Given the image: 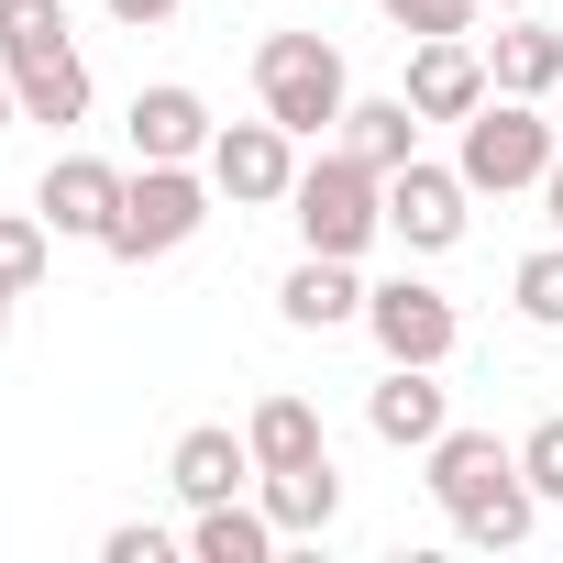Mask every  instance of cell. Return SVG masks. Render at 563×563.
<instances>
[{
	"instance_id": "obj_1",
	"label": "cell",
	"mask_w": 563,
	"mask_h": 563,
	"mask_svg": "<svg viewBox=\"0 0 563 563\" xmlns=\"http://www.w3.org/2000/svg\"><path fill=\"white\" fill-rule=\"evenodd\" d=\"M420 464H431V508L453 519V541L519 552V541L541 530V486L519 475V442H497V431H442Z\"/></svg>"
},
{
	"instance_id": "obj_2",
	"label": "cell",
	"mask_w": 563,
	"mask_h": 563,
	"mask_svg": "<svg viewBox=\"0 0 563 563\" xmlns=\"http://www.w3.org/2000/svg\"><path fill=\"white\" fill-rule=\"evenodd\" d=\"M254 111L288 122L299 144L343 133V111H354V67H343V45H332V34H265V45H254Z\"/></svg>"
},
{
	"instance_id": "obj_3",
	"label": "cell",
	"mask_w": 563,
	"mask_h": 563,
	"mask_svg": "<svg viewBox=\"0 0 563 563\" xmlns=\"http://www.w3.org/2000/svg\"><path fill=\"white\" fill-rule=\"evenodd\" d=\"M288 221H299V254H354V265H365V243L387 232V177H376L354 144H332V155L299 166Z\"/></svg>"
},
{
	"instance_id": "obj_4",
	"label": "cell",
	"mask_w": 563,
	"mask_h": 563,
	"mask_svg": "<svg viewBox=\"0 0 563 563\" xmlns=\"http://www.w3.org/2000/svg\"><path fill=\"white\" fill-rule=\"evenodd\" d=\"M210 166H133L122 177V210H111V232H100V254L111 265H166L177 243H199L210 232Z\"/></svg>"
},
{
	"instance_id": "obj_5",
	"label": "cell",
	"mask_w": 563,
	"mask_h": 563,
	"mask_svg": "<svg viewBox=\"0 0 563 563\" xmlns=\"http://www.w3.org/2000/svg\"><path fill=\"white\" fill-rule=\"evenodd\" d=\"M552 155H563L552 100H508V89H486V111H475V122H453V166H464V188H475V199L541 188V166H552Z\"/></svg>"
},
{
	"instance_id": "obj_6",
	"label": "cell",
	"mask_w": 563,
	"mask_h": 563,
	"mask_svg": "<svg viewBox=\"0 0 563 563\" xmlns=\"http://www.w3.org/2000/svg\"><path fill=\"white\" fill-rule=\"evenodd\" d=\"M199 166H210V188H221L232 210H288V188H299V133L254 111V122H221Z\"/></svg>"
},
{
	"instance_id": "obj_7",
	"label": "cell",
	"mask_w": 563,
	"mask_h": 563,
	"mask_svg": "<svg viewBox=\"0 0 563 563\" xmlns=\"http://www.w3.org/2000/svg\"><path fill=\"white\" fill-rule=\"evenodd\" d=\"M365 332H376L387 365H453L464 310L431 288V276H376V288H365Z\"/></svg>"
},
{
	"instance_id": "obj_8",
	"label": "cell",
	"mask_w": 563,
	"mask_h": 563,
	"mask_svg": "<svg viewBox=\"0 0 563 563\" xmlns=\"http://www.w3.org/2000/svg\"><path fill=\"white\" fill-rule=\"evenodd\" d=\"M464 166H431V155H409L398 177H387V232L409 243V254H453L464 243Z\"/></svg>"
},
{
	"instance_id": "obj_9",
	"label": "cell",
	"mask_w": 563,
	"mask_h": 563,
	"mask_svg": "<svg viewBox=\"0 0 563 563\" xmlns=\"http://www.w3.org/2000/svg\"><path fill=\"white\" fill-rule=\"evenodd\" d=\"M398 89H409V111H420V122H475L497 78H486V45H464V34H420Z\"/></svg>"
},
{
	"instance_id": "obj_10",
	"label": "cell",
	"mask_w": 563,
	"mask_h": 563,
	"mask_svg": "<svg viewBox=\"0 0 563 563\" xmlns=\"http://www.w3.org/2000/svg\"><path fill=\"white\" fill-rule=\"evenodd\" d=\"M122 133H133V166H199L221 122H210V100H199L188 78H155V89H133Z\"/></svg>"
},
{
	"instance_id": "obj_11",
	"label": "cell",
	"mask_w": 563,
	"mask_h": 563,
	"mask_svg": "<svg viewBox=\"0 0 563 563\" xmlns=\"http://www.w3.org/2000/svg\"><path fill=\"white\" fill-rule=\"evenodd\" d=\"M365 431H376L387 453H431V442L453 431V387H442V365H387V376L365 387Z\"/></svg>"
},
{
	"instance_id": "obj_12",
	"label": "cell",
	"mask_w": 563,
	"mask_h": 563,
	"mask_svg": "<svg viewBox=\"0 0 563 563\" xmlns=\"http://www.w3.org/2000/svg\"><path fill=\"white\" fill-rule=\"evenodd\" d=\"M122 177H133V166H111V155H56V166H45V188H34L45 232L100 243V232H111V210H122Z\"/></svg>"
},
{
	"instance_id": "obj_13",
	"label": "cell",
	"mask_w": 563,
	"mask_h": 563,
	"mask_svg": "<svg viewBox=\"0 0 563 563\" xmlns=\"http://www.w3.org/2000/svg\"><path fill=\"white\" fill-rule=\"evenodd\" d=\"M166 486H177L188 508H221V497H243V486H254V442H243L232 420H188V431H177V453H166Z\"/></svg>"
},
{
	"instance_id": "obj_14",
	"label": "cell",
	"mask_w": 563,
	"mask_h": 563,
	"mask_svg": "<svg viewBox=\"0 0 563 563\" xmlns=\"http://www.w3.org/2000/svg\"><path fill=\"white\" fill-rule=\"evenodd\" d=\"M276 321H288V332H343V321H365L354 254H299L288 276H276Z\"/></svg>"
},
{
	"instance_id": "obj_15",
	"label": "cell",
	"mask_w": 563,
	"mask_h": 563,
	"mask_svg": "<svg viewBox=\"0 0 563 563\" xmlns=\"http://www.w3.org/2000/svg\"><path fill=\"white\" fill-rule=\"evenodd\" d=\"M0 67H12V89H23V122H45V133L89 122V56H78V34L23 45V56H0Z\"/></svg>"
},
{
	"instance_id": "obj_16",
	"label": "cell",
	"mask_w": 563,
	"mask_h": 563,
	"mask_svg": "<svg viewBox=\"0 0 563 563\" xmlns=\"http://www.w3.org/2000/svg\"><path fill=\"white\" fill-rule=\"evenodd\" d=\"M486 78H497L508 100H552V89H563V34L530 23V12H497V34H486Z\"/></svg>"
},
{
	"instance_id": "obj_17",
	"label": "cell",
	"mask_w": 563,
	"mask_h": 563,
	"mask_svg": "<svg viewBox=\"0 0 563 563\" xmlns=\"http://www.w3.org/2000/svg\"><path fill=\"white\" fill-rule=\"evenodd\" d=\"M243 442H254V475H276V464H321V453H332V431H321V409H310L299 387H265V398L243 409Z\"/></svg>"
},
{
	"instance_id": "obj_18",
	"label": "cell",
	"mask_w": 563,
	"mask_h": 563,
	"mask_svg": "<svg viewBox=\"0 0 563 563\" xmlns=\"http://www.w3.org/2000/svg\"><path fill=\"white\" fill-rule=\"evenodd\" d=\"M254 497H265V519L288 530V541H321V530L343 519V475H332V453H321V464H276V475H254Z\"/></svg>"
},
{
	"instance_id": "obj_19",
	"label": "cell",
	"mask_w": 563,
	"mask_h": 563,
	"mask_svg": "<svg viewBox=\"0 0 563 563\" xmlns=\"http://www.w3.org/2000/svg\"><path fill=\"white\" fill-rule=\"evenodd\" d=\"M276 541H288V530L265 519V497H221V508H188V552H199V563H265Z\"/></svg>"
},
{
	"instance_id": "obj_20",
	"label": "cell",
	"mask_w": 563,
	"mask_h": 563,
	"mask_svg": "<svg viewBox=\"0 0 563 563\" xmlns=\"http://www.w3.org/2000/svg\"><path fill=\"white\" fill-rule=\"evenodd\" d=\"M332 144H354V155H365L376 177H398V166L420 155V111H409V89H387V100H354Z\"/></svg>"
},
{
	"instance_id": "obj_21",
	"label": "cell",
	"mask_w": 563,
	"mask_h": 563,
	"mask_svg": "<svg viewBox=\"0 0 563 563\" xmlns=\"http://www.w3.org/2000/svg\"><path fill=\"white\" fill-rule=\"evenodd\" d=\"M45 265H56L45 210H0V288H12V299H34V288H45Z\"/></svg>"
},
{
	"instance_id": "obj_22",
	"label": "cell",
	"mask_w": 563,
	"mask_h": 563,
	"mask_svg": "<svg viewBox=\"0 0 563 563\" xmlns=\"http://www.w3.org/2000/svg\"><path fill=\"white\" fill-rule=\"evenodd\" d=\"M508 299H519V321H530V332H563V243L519 254V276H508Z\"/></svg>"
},
{
	"instance_id": "obj_23",
	"label": "cell",
	"mask_w": 563,
	"mask_h": 563,
	"mask_svg": "<svg viewBox=\"0 0 563 563\" xmlns=\"http://www.w3.org/2000/svg\"><path fill=\"white\" fill-rule=\"evenodd\" d=\"M376 12L420 45V34H475V12H486V0H376Z\"/></svg>"
},
{
	"instance_id": "obj_24",
	"label": "cell",
	"mask_w": 563,
	"mask_h": 563,
	"mask_svg": "<svg viewBox=\"0 0 563 563\" xmlns=\"http://www.w3.org/2000/svg\"><path fill=\"white\" fill-rule=\"evenodd\" d=\"M56 34H67V0H0V56L56 45Z\"/></svg>"
},
{
	"instance_id": "obj_25",
	"label": "cell",
	"mask_w": 563,
	"mask_h": 563,
	"mask_svg": "<svg viewBox=\"0 0 563 563\" xmlns=\"http://www.w3.org/2000/svg\"><path fill=\"white\" fill-rule=\"evenodd\" d=\"M519 475L541 486V508H563V420H530L519 431Z\"/></svg>"
},
{
	"instance_id": "obj_26",
	"label": "cell",
	"mask_w": 563,
	"mask_h": 563,
	"mask_svg": "<svg viewBox=\"0 0 563 563\" xmlns=\"http://www.w3.org/2000/svg\"><path fill=\"white\" fill-rule=\"evenodd\" d=\"M166 552H177V530H155V519H122L100 541V563H166Z\"/></svg>"
},
{
	"instance_id": "obj_27",
	"label": "cell",
	"mask_w": 563,
	"mask_h": 563,
	"mask_svg": "<svg viewBox=\"0 0 563 563\" xmlns=\"http://www.w3.org/2000/svg\"><path fill=\"white\" fill-rule=\"evenodd\" d=\"M100 12H111V23H133V34H155V23H177V12H188V0H100Z\"/></svg>"
},
{
	"instance_id": "obj_28",
	"label": "cell",
	"mask_w": 563,
	"mask_h": 563,
	"mask_svg": "<svg viewBox=\"0 0 563 563\" xmlns=\"http://www.w3.org/2000/svg\"><path fill=\"white\" fill-rule=\"evenodd\" d=\"M541 221H552V243H563V155L541 166Z\"/></svg>"
},
{
	"instance_id": "obj_29",
	"label": "cell",
	"mask_w": 563,
	"mask_h": 563,
	"mask_svg": "<svg viewBox=\"0 0 563 563\" xmlns=\"http://www.w3.org/2000/svg\"><path fill=\"white\" fill-rule=\"evenodd\" d=\"M23 122V89H12V67H0V133H12Z\"/></svg>"
},
{
	"instance_id": "obj_30",
	"label": "cell",
	"mask_w": 563,
	"mask_h": 563,
	"mask_svg": "<svg viewBox=\"0 0 563 563\" xmlns=\"http://www.w3.org/2000/svg\"><path fill=\"white\" fill-rule=\"evenodd\" d=\"M486 12H541V0H486Z\"/></svg>"
},
{
	"instance_id": "obj_31",
	"label": "cell",
	"mask_w": 563,
	"mask_h": 563,
	"mask_svg": "<svg viewBox=\"0 0 563 563\" xmlns=\"http://www.w3.org/2000/svg\"><path fill=\"white\" fill-rule=\"evenodd\" d=\"M0 332H12V288H0Z\"/></svg>"
},
{
	"instance_id": "obj_32",
	"label": "cell",
	"mask_w": 563,
	"mask_h": 563,
	"mask_svg": "<svg viewBox=\"0 0 563 563\" xmlns=\"http://www.w3.org/2000/svg\"><path fill=\"white\" fill-rule=\"evenodd\" d=\"M552 133H563V89H552Z\"/></svg>"
}]
</instances>
